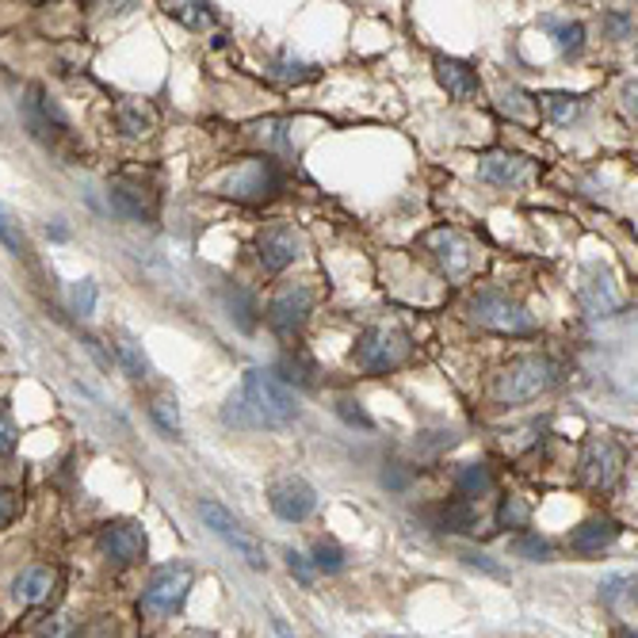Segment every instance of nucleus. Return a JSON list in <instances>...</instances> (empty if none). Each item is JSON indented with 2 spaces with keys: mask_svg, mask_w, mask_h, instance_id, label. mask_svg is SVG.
<instances>
[{
  "mask_svg": "<svg viewBox=\"0 0 638 638\" xmlns=\"http://www.w3.org/2000/svg\"><path fill=\"white\" fill-rule=\"evenodd\" d=\"M299 417V402H294V391L291 386L279 383L271 371H245L237 391L225 398L222 406V425H233V428H283Z\"/></svg>",
  "mask_w": 638,
  "mask_h": 638,
  "instance_id": "nucleus-1",
  "label": "nucleus"
},
{
  "mask_svg": "<svg viewBox=\"0 0 638 638\" xmlns=\"http://www.w3.org/2000/svg\"><path fill=\"white\" fill-rule=\"evenodd\" d=\"M550 386H558V363L547 356H524V360L509 363V368L497 375L494 394L501 402H532L540 394H547Z\"/></svg>",
  "mask_w": 638,
  "mask_h": 638,
  "instance_id": "nucleus-2",
  "label": "nucleus"
},
{
  "mask_svg": "<svg viewBox=\"0 0 638 638\" xmlns=\"http://www.w3.org/2000/svg\"><path fill=\"white\" fill-rule=\"evenodd\" d=\"M409 356V337L402 329H386V325H375V329H368L360 340H356V352L352 360L360 363L363 371H371V375H386V371H394L402 360Z\"/></svg>",
  "mask_w": 638,
  "mask_h": 638,
  "instance_id": "nucleus-3",
  "label": "nucleus"
},
{
  "mask_svg": "<svg viewBox=\"0 0 638 638\" xmlns=\"http://www.w3.org/2000/svg\"><path fill=\"white\" fill-rule=\"evenodd\" d=\"M214 188H218V196L241 199V204H256V199H268L271 192L279 188V173L271 161L248 158V161H241L237 169H230Z\"/></svg>",
  "mask_w": 638,
  "mask_h": 638,
  "instance_id": "nucleus-4",
  "label": "nucleus"
},
{
  "mask_svg": "<svg viewBox=\"0 0 638 638\" xmlns=\"http://www.w3.org/2000/svg\"><path fill=\"white\" fill-rule=\"evenodd\" d=\"M199 517H204V524L211 527L218 540L225 543V547H233L241 558H245L253 570H268V558H264V547L256 543V535H248L245 527H241V520L233 517L225 504L218 501H199Z\"/></svg>",
  "mask_w": 638,
  "mask_h": 638,
  "instance_id": "nucleus-5",
  "label": "nucleus"
},
{
  "mask_svg": "<svg viewBox=\"0 0 638 638\" xmlns=\"http://www.w3.org/2000/svg\"><path fill=\"white\" fill-rule=\"evenodd\" d=\"M192 581H196V573H192L188 566H181V562L161 566L150 578V585H146L142 608L153 612V616H173V612H181L184 601H188Z\"/></svg>",
  "mask_w": 638,
  "mask_h": 638,
  "instance_id": "nucleus-6",
  "label": "nucleus"
},
{
  "mask_svg": "<svg viewBox=\"0 0 638 638\" xmlns=\"http://www.w3.org/2000/svg\"><path fill=\"white\" fill-rule=\"evenodd\" d=\"M471 317L478 325H486V329H497V333H532L535 329L532 314H527L524 306H517L512 299H504V294H497V291L474 294Z\"/></svg>",
  "mask_w": 638,
  "mask_h": 638,
  "instance_id": "nucleus-7",
  "label": "nucleus"
},
{
  "mask_svg": "<svg viewBox=\"0 0 638 638\" xmlns=\"http://www.w3.org/2000/svg\"><path fill=\"white\" fill-rule=\"evenodd\" d=\"M624 471V451L616 448V440L608 436H589L581 448V478L596 489H612Z\"/></svg>",
  "mask_w": 638,
  "mask_h": 638,
  "instance_id": "nucleus-8",
  "label": "nucleus"
},
{
  "mask_svg": "<svg viewBox=\"0 0 638 638\" xmlns=\"http://www.w3.org/2000/svg\"><path fill=\"white\" fill-rule=\"evenodd\" d=\"M314 314V291L310 287H283L276 299L268 302V325L283 337L299 333L306 325V317Z\"/></svg>",
  "mask_w": 638,
  "mask_h": 638,
  "instance_id": "nucleus-9",
  "label": "nucleus"
},
{
  "mask_svg": "<svg viewBox=\"0 0 638 638\" xmlns=\"http://www.w3.org/2000/svg\"><path fill=\"white\" fill-rule=\"evenodd\" d=\"M268 501H271V512H276L279 520H287V524H299V520H306L310 512L317 509L314 486L302 478H279L276 486H271Z\"/></svg>",
  "mask_w": 638,
  "mask_h": 638,
  "instance_id": "nucleus-10",
  "label": "nucleus"
},
{
  "mask_svg": "<svg viewBox=\"0 0 638 638\" xmlns=\"http://www.w3.org/2000/svg\"><path fill=\"white\" fill-rule=\"evenodd\" d=\"M100 550H104L112 562H138L146 555V532L130 520H112V524L100 527Z\"/></svg>",
  "mask_w": 638,
  "mask_h": 638,
  "instance_id": "nucleus-11",
  "label": "nucleus"
},
{
  "mask_svg": "<svg viewBox=\"0 0 638 638\" xmlns=\"http://www.w3.org/2000/svg\"><path fill=\"white\" fill-rule=\"evenodd\" d=\"M302 237L291 230V225H268V230L256 237V256H260L264 271H283L287 264L299 256Z\"/></svg>",
  "mask_w": 638,
  "mask_h": 638,
  "instance_id": "nucleus-12",
  "label": "nucleus"
},
{
  "mask_svg": "<svg viewBox=\"0 0 638 638\" xmlns=\"http://www.w3.org/2000/svg\"><path fill=\"white\" fill-rule=\"evenodd\" d=\"M428 248L436 253V260L448 268V276H463L471 268V245L459 237L455 230H436L428 233Z\"/></svg>",
  "mask_w": 638,
  "mask_h": 638,
  "instance_id": "nucleus-13",
  "label": "nucleus"
},
{
  "mask_svg": "<svg viewBox=\"0 0 638 638\" xmlns=\"http://www.w3.org/2000/svg\"><path fill=\"white\" fill-rule=\"evenodd\" d=\"M616 535H619L616 520L593 517V520H585V524L573 527V532H570V547L578 550V555H601L608 543H616Z\"/></svg>",
  "mask_w": 638,
  "mask_h": 638,
  "instance_id": "nucleus-14",
  "label": "nucleus"
},
{
  "mask_svg": "<svg viewBox=\"0 0 638 638\" xmlns=\"http://www.w3.org/2000/svg\"><path fill=\"white\" fill-rule=\"evenodd\" d=\"M436 77H440V84L448 89V96H455V100H471V96H478V89H482L478 73H474L466 61H455V58H436Z\"/></svg>",
  "mask_w": 638,
  "mask_h": 638,
  "instance_id": "nucleus-15",
  "label": "nucleus"
},
{
  "mask_svg": "<svg viewBox=\"0 0 638 638\" xmlns=\"http://www.w3.org/2000/svg\"><path fill=\"white\" fill-rule=\"evenodd\" d=\"M50 593H54V570H46V566H27L12 581V596L20 604H43L50 601Z\"/></svg>",
  "mask_w": 638,
  "mask_h": 638,
  "instance_id": "nucleus-16",
  "label": "nucleus"
},
{
  "mask_svg": "<svg viewBox=\"0 0 638 638\" xmlns=\"http://www.w3.org/2000/svg\"><path fill=\"white\" fill-rule=\"evenodd\" d=\"M527 173V165L520 158H512V153H486V158L478 161V176L486 184H520Z\"/></svg>",
  "mask_w": 638,
  "mask_h": 638,
  "instance_id": "nucleus-17",
  "label": "nucleus"
},
{
  "mask_svg": "<svg viewBox=\"0 0 638 638\" xmlns=\"http://www.w3.org/2000/svg\"><path fill=\"white\" fill-rule=\"evenodd\" d=\"M115 115H119V127L127 130L130 138H146L153 130V123H158L153 107L142 104V100H123V104L115 107Z\"/></svg>",
  "mask_w": 638,
  "mask_h": 638,
  "instance_id": "nucleus-18",
  "label": "nucleus"
},
{
  "mask_svg": "<svg viewBox=\"0 0 638 638\" xmlns=\"http://www.w3.org/2000/svg\"><path fill=\"white\" fill-rule=\"evenodd\" d=\"M455 486H459V494H463V497H486L489 489H494V474H489L482 463H471V466H463V471H459Z\"/></svg>",
  "mask_w": 638,
  "mask_h": 638,
  "instance_id": "nucleus-19",
  "label": "nucleus"
},
{
  "mask_svg": "<svg viewBox=\"0 0 638 638\" xmlns=\"http://www.w3.org/2000/svg\"><path fill=\"white\" fill-rule=\"evenodd\" d=\"M478 524V512H474L471 501H451L440 509V527L443 532H471Z\"/></svg>",
  "mask_w": 638,
  "mask_h": 638,
  "instance_id": "nucleus-20",
  "label": "nucleus"
},
{
  "mask_svg": "<svg viewBox=\"0 0 638 638\" xmlns=\"http://www.w3.org/2000/svg\"><path fill=\"white\" fill-rule=\"evenodd\" d=\"M279 371H283L287 383L299 386V391H310V386H314V363H310L306 356L287 352L283 360H279ZM287 383H283V386H287Z\"/></svg>",
  "mask_w": 638,
  "mask_h": 638,
  "instance_id": "nucleus-21",
  "label": "nucleus"
},
{
  "mask_svg": "<svg viewBox=\"0 0 638 638\" xmlns=\"http://www.w3.org/2000/svg\"><path fill=\"white\" fill-rule=\"evenodd\" d=\"M581 107H585V100H581V96H566V92H547V96H543V112H547L555 123L578 119Z\"/></svg>",
  "mask_w": 638,
  "mask_h": 638,
  "instance_id": "nucleus-22",
  "label": "nucleus"
},
{
  "mask_svg": "<svg viewBox=\"0 0 638 638\" xmlns=\"http://www.w3.org/2000/svg\"><path fill=\"white\" fill-rule=\"evenodd\" d=\"M112 207L119 214H127V218H150V207L142 204V192H135V188H123V184H112Z\"/></svg>",
  "mask_w": 638,
  "mask_h": 638,
  "instance_id": "nucleus-23",
  "label": "nucleus"
},
{
  "mask_svg": "<svg viewBox=\"0 0 638 638\" xmlns=\"http://www.w3.org/2000/svg\"><path fill=\"white\" fill-rule=\"evenodd\" d=\"M153 421L161 425V432H169L173 440H181L184 425H181V409H176L173 398H158V402H153Z\"/></svg>",
  "mask_w": 638,
  "mask_h": 638,
  "instance_id": "nucleus-24",
  "label": "nucleus"
},
{
  "mask_svg": "<svg viewBox=\"0 0 638 638\" xmlns=\"http://www.w3.org/2000/svg\"><path fill=\"white\" fill-rule=\"evenodd\" d=\"M512 550H517L520 558H527V562H547L555 550H550L547 540H540V535H524V540L512 543Z\"/></svg>",
  "mask_w": 638,
  "mask_h": 638,
  "instance_id": "nucleus-25",
  "label": "nucleus"
},
{
  "mask_svg": "<svg viewBox=\"0 0 638 638\" xmlns=\"http://www.w3.org/2000/svg\"><path fill=\"white\" fill-rule=\"evenodd\" d=\"M497 524L501 527H524L527 524V504L520 501V497H504L501 509H497Z\"/></svg>",
  "mask_w": 638,
  "mask_h": 638,
  "instance_id": "nucleus-26",
  "label": "nucleus"
},
{
  "mask_svg": "<svg viewBox=\"0 0 638 638\" xmlns=\"http://www.w3.org/2000/svg\"><path fill=\"white\" fill-rule=\"evenodd\" d=\"M314 566L317 570H325V573H337L340 566H345V555H340V547L337 543H317L314 547Z\"/></svg>",
  "mask_w": 638,
  "mask_h": 638,
  "instance_id": "nucleus-27",
  "label": "nucleus"
},
{
  "mask_svg": "<svg viewBox=\"0 0 638 638\" xmlns=\"http://www.w3.org/2000/svg\"><path fill=\"white\" fill-rule=\"evenodd\" d=\"M119 363L127 368L130 379H146V356L138 352V348L130 345V340H123V345H119Z\"/></svg>",
  "mask_w": 638,
  "mask_h": 638,
  "instance_id": "nucleus-28",
  "label": "nucleus"
},
{
  "mask_svg": "<svg viewBox=\"0 0 638 638\" xmlns=\"http://www.w3.org/2000/svg\"><path fill=\"white\" fill-rule=\"evenodd\" d=\"M337 414L345 417L348 425H360V428H371V425H375V421H371L368 414H363V406H360V402H352V398H340V402H337Z\"/></svg>",
  "mask_w": 638,
  "mask_h": 638,
  "instance_id": "nucleus-29",
  "label": "nucleus"
},
{
  "mask_svg": "<svg viewBox=\"0 0 638 638\" xmlns=\"http://www.w3.org/2000/svg\"><path fill=\"white\" fill-rule=\"evenodd\" d=\"M38 638H81V627L73 619H50V624L38 631Z\"/></svg>",
  "mask_w": 638,
  "mask_h": 638,
  "instance_id": "nucleus-30",
  "label": "nucleus"
},
{
  "mask_svg": "<svg viewBox=\"0 0 638 638\" xmlns=\"http://www.w3.org/2000/svg\"><path fill=\"white\" fill-rule=\"evenodd\" d=\"M631 585H635V581H627V578H612L608 585L601 589V596H604V601H608V604L627 601V596H635V593H631Z\"/></svg>",
  "mask_w": 638,
  "mask_h": 638,
  "instance_id": "nucleus-31",
  "label": "nucleus"
},
{
  "mask_svg": "<svg viewBox=\"0 0 638 638\" xmlns=\"http://www.w3.org/2000/svg\"><path fill=\"white\" fill-rule=\"evenodd\" d=\"M581 43H585V27L581 23H570V27L558 31V46L562 50H581Z\"/></svg>",
  "mask_w": 638,
  "mask_h": 638,
  "instance_id": "nucleus-32",
  "label": "nucleus"
},
{
  "mask_svg": "<svg viewBox=\"0 0 638 638\" xmlns=\"http://www.w3.org/2000/svg\"><path fill=\"white\" fill-rule=\"evenodd\" d=\"M169 12H173L176 20H188V23H207V20H211V12H207L204 4H173Z\"/></svg>",
  "mask_w": 638,
  "mask_h": 638,
  "instance_id": "nucleus-33",
  "label": "nucleus"
},
{
  "mask_svg": "<svg viewBox=\"0 0 638 638\" xmlns=\"http://www.w3.org/2000/svg\"><path fill=\"white\" fill-rule=\"evenodd\" d=\"M73 302H77V310H81V314H92V302H96V283H92V279H84V283L77 287Z\"/></svg>",
  "mask_w": 638,
  "mask_h": 638,
  "instance_id": "nucleus-34",
  "label": "nucleus"
},
{
  "mask_svg": "<svg viewBox=\"0 0 638 638\" xmlns=\"http://www.w3.org/2000/svg\"><path fill=\"white\" fill-rule=\"evenodd\" d=\"M230 299H237V325L241 329H253V302H248L245 291H233Z\"/></svg>",
  "mask_w": 638,
  "mask_h": 638,
  "instance_id": "nucleus-35",
  "label": "nucleus"
},
{
  "mask_svg": "<svg viewBox=\"0 0 638 638\" xmlns=\"http://www.w3.org/2000/svg\"><path fill=\"white\" fill-rule=\"evenodd\" d=\"M287 566H291V573H299L302 585H310V581H314V570H310V562L302 555H294V550H287Z\"/></svg>",
  "mask_w": 638,
  "mask_h": 638,
  "instance_id": "nucleus-36",
  "label": "nucleus"
},
{
  "mask_svg": "<svg viewBox=\"0 0 638 638\" xmlns=\"http://www.w3.org/2000/svg\"><path fill=\"white\" fill-rule=\"evenodd\" d=\"M0 241H4V245H8V248H12V253H15V256H20V253H23V237H20V233H15V230H12V225H8V218H4V211H0Z\"/></svg>",
  "mask_w": 638,
  "mask_h": 638,
  "instance_id": "nucleus-37",
  "label": "nucleus"
},
{
  "mask_svg": "<svg viewBox=\"0 0 638 638\" xmlns=\"http://www.w3.org/2000/svg\"><path fill=\"white\" fill-rule=\"evenodd\" d=\"M12 448H15V425L8 421L4 414H0V459H4Z\"/></svg>",
  "mask_w": 638,
  "mask_h": 638,
  "instance_id": "nucleus-38",
  "label": "nucleus"
},
{
  "mask_svg": "<svg viewBox=\"0 0 638 638\" xmlns=\"http://www.w3.org/2000/svg\"><path fill=\"white\" fill-rule=\"evenodd\" d=\"M15 509H20V501H15V494H8V489H0V527H4L8 520L15 517Z\"/></svg>",
  "mask_w": 638,
  "mask_h": 638,
  "instance_id": "nucleus-39",
  "label": "nucleus"
},
{
  "mask_svg": "<svg viewBox=\"0 0 638 638\" xmlns=\"http://www.w3.org/2000/svg\"><path fill=\"white\" fill-rule=\"evenodd\" d=\"M463 558H466V562H471V566H482V570H486V573H494V578H504L501 566H494L486 555H474V550H463Z\"/></svg>",
  "mask_w": 638,
  "mask_h": 638,
  "instance_id": "nucleus-40",
  "label": "nucleus"
},
{
  "mask_svg": "<svg viewBox=\"0 0 638 638\" xmlns=\"http://www.w3.org/2000/svg\"><path fill=\"white\" fill-rule=\"evenodd\" d=\"M276 631H279V635H283V638H294L291 631H287V624H279V619H276Z\"/></svg>",
  "mask_w": 638,
  "mask_h": 638,
  "instance_id": "nucleus-41",
  "label": "nucleus"
},
{
  "mask_svg": "<svg viewBox=\"0 0 638 638\" xmlns=\"http://www.w3.org/2000/svg\"><path fill=\"white\" fill-rule=\"evenodd\" d=\"M619 638H635V631H627V627H619Z\"/></svg>",
  "mask_w": 638,
  "mask_h": 638,
  "instance_id": "nucleus-42",
  "label": "nucleus"
}]
</instances>
